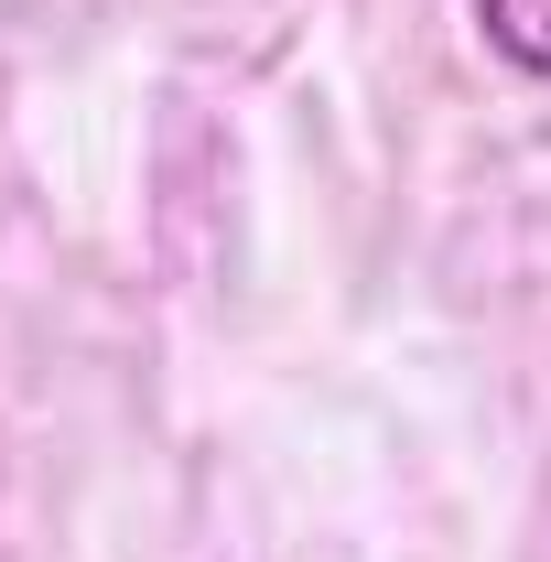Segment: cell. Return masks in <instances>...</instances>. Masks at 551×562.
<instances>
[{
  "instance_id": "1",
  "label": "cell",
  "mask_w": 551,
  "mask_h": 562,
  "mask_svg": "<svg viewBox=\"0 0 551 562\" xmlns=\"http://www.w3.org/2000/svg\"><path fill=\"white\" fill-rule=\"evenodd\" d=\"M476 22H486V44H497L519 76L551 87V0H476Z\"/></svg>"
}]
</instances>
